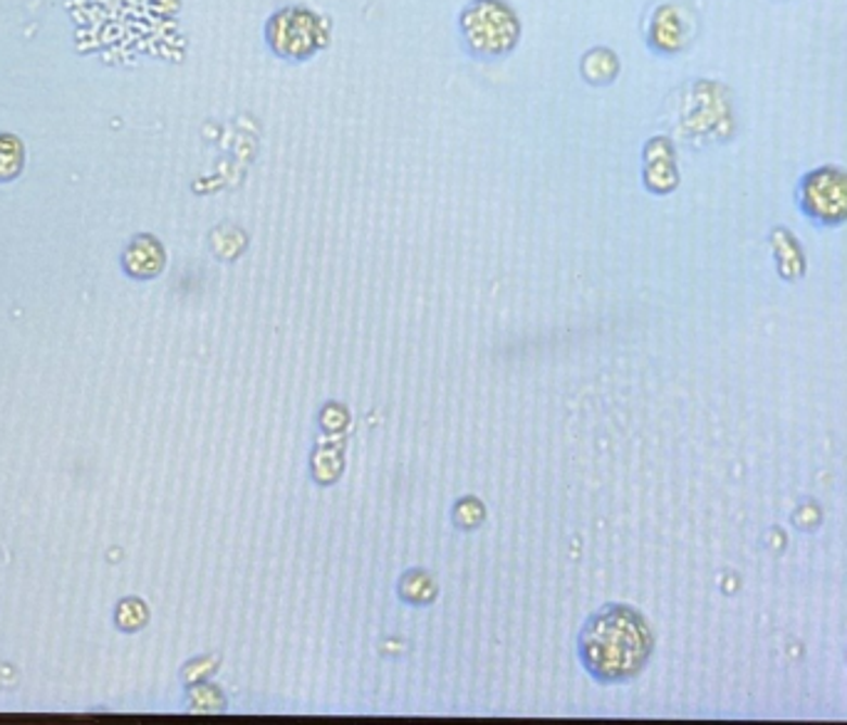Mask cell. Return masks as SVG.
Returning a JSON list of instances; mask_svg holds the SVG:
<instances>
[{"instance_id":"cell-1","label":"cell","mask_w":847,"mask_h":725,"mask_svg":"<svg viewBox=\"0 0 847 725\" xmlns=\"http://www.w3.org/2000/svg\"><path fill=\"white\" fill-rule=\"evenodd\" d=\"M652 653V634L630 607H605L587 619L580 634V659L599 681L637 676Z\"/></svg>"},{"instance_id":"cell-2","label":"cell","mask_w":847,"mask_h":725,"mask_svg":"<svg viewBox=\"0 0 847 725\" xmlns=\"http://www.w3.org/2000/svg\"><path fill=\"white\" fill-rule=\"evenodd\" d=\"M808 214L820 220H843L847 216V176L818 171L806 183Z\"/></svg>"},{"instance_id":"cell-3","label":"cell","mask_w":847,"mask_h":725,"mask_svg":"<svg viewBox=\"0 0 847 725\" xmlns=\"http://www.w3.org/2000/svg\"><path fill=\"white\" fill-rule=\"evenodd\" d=\"M122 265L131 278L149 280L156 278L164 268V247L152 236H137L135 241L127 245L125 258Z\"/></svg>"},{"instance_id":"cell-4","label":"cell","mask_w":847,"mask_h":725,"mask_svg":"<svg viewBox=\"0 0 847 725\" xmlns=\"http://www.w3.org/2000/svg\"><path fill=\"white\" fill-rule=\"evenodd\" d=\"M25 149L13 135H0V181H13L23 171Z\"/></svg>"},{"instance_id":"cell-5","label":"cell","mask_w":847,"mask_h":725,"mask_svg":"<svg viewBox=\"0 0 847 725\" xmlns=\"http://www.w3.org/2000/svg\"><path fill=\"white\" fill-rule=\"evenodd\" d=\"M434 582H431L427 572H409L407 577L402 580V597L414 605L429 602V599L434 597Z\"/></svg>"},{"instance_id":"cell-6","label":"cell","mask_w":847,"mask_h":725,"mask_svg":"<svg viewBox=\"0 0 847 725\" xmlns=\"http://www.w3.org/2000/svg\"><path fill=\"white\" fill-rule=\"evenodd\" d=\"M149 609L141 599H125L117 607V626L122 632H137L147 624Z\"/></svg>"}]
</instances>
